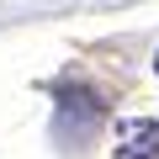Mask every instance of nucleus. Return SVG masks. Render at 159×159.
Masks as SVG:
<instances>
[{
  "label": "nucleus",
  "instance_id": "obj_2",
  "mask_svg": "<svg viewBox=\"0 0 159 159\" xmlns=\"http://www.w3.org/2000/svg\"><path fill=\"white\" fill-rule=\"evenodd\" d=\"M117 133H122V138H117V159H159V122L133 117V122H122Z\"/></svg>",
  "mask_w": 159,
  "mask_h": 159
},
{
  "label": "nucleus",
  "instance_id": "obj_3",
  "mask_svg": "<svg viewBox=\"0 0 159 159\" xmlns=\"http://www.w3.org/2000/svg\"><path fill=\"white\" fill-rule=\"evenodd\" d=\"M154 69H159V53H154Z\"/></svg>",
  "mask_w": 159,
  "mask_h": 159
},
{
  "label": "nucleus",
  "instance_id": "obj_1",
  "mask_svg": "<svg viewBox=\"0 0 159 159\" xmlns=\"http://www.w3.org/2000/svg\"><path fill=\"white\" fill-rule=\"evenodd\" d=\"M101 117H106V106L96 101V90H85V85H64L58 90V133L69 143H85Z\"/></svg>",
  "mask_w": 159,
  "mask_h": 159
}]
</instances>
